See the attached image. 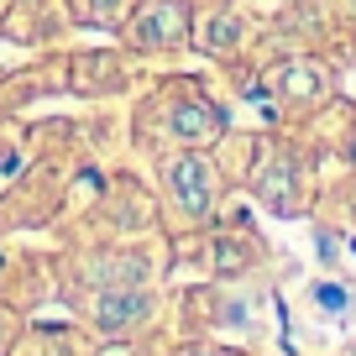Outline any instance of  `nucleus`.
Returning a JSON list of instances; mask_svg holds the SVG:
<instances>
[{
  "label": "nucleus",
  "instance_id": "f257e3e1",
  "mask_svg": "<svg viewBox=\"0 0 356 356\" xmlns=\"http://www.w3.org/2000/svg\"><path fill=\"white\" fill-rule=\"evenodd\" d=\"M163 178H168L173 204L189 215V220H204V215H210V204H215V168L200 157V147H189L184 157H168Z\"/></svg>",
  "mask_w": 356,
  "mask_h": 356
},
{
  "label": "nucleus",
  "instance_id": "f03ea898",
  "mask_svg": "<svg viewBox=\"0 0 356 356\" xmlns=\"http://www.w3.org/2000/svg\"><path fill=\"white\" fill-rule=\"evenodd\" d=\"M225 131V115L215 111V100H204V95H184V100L168 105V136L184 147H210L220 142Z\"/></svg>",
  "mask_w": 356,
  "mask_h": 356
},
{
  "label": "nucleus",
  "instance_id": "7ed1b4c3",
  "mask_svg": "<svg viewBox=\"0 0 356 356\" xmlns=\"http://www.w3.org/2000/svg\"><path fill=\"white\" fill-rule=\"evenodd\" d=\"M131 37H136V47H178L189 37V6L184 0H152V6H142L131 22Z\"/></svg>",
  "mask_w": 356,
  "mask_h": 356
},
{
  "label": "nucleus",
  "instance_id": "20e7f679",
  "mask_svg": "<svg viewBox=\"0 0 356 356\" xmlns=\"http://www.w3.org/2000/svg\"><path fill=\"white\" fill-rule=\"evenodd\" d=\"M147 309H152V293L136 289V283H126V289H105L100 299H95V330L100 335H126L136 330V325L147 320Z\"/></svg>",
  "mask_w": 356,
  "mask_h": 356
},
{
  "label": "nucleus",
  "instance_id": "39448f33",
  "mask_svg": "<svg viewBox=\"0 0 356 356\" xmlns=\"http://www.w3.org/2000/svg\"><path fill=\"white\" fill-rule=\"evenodd\" d=\"M267 89H273L278 105H309V100H325V74L314 63H304V58H293V63L267 74Z\"/></svg>",
  "mask_w": 356,
  "mask_h": 356
},
{
  "label": "nucleus",
  "instance_id": "423d86ee",
  "mask_svg": "<svg viewBox=\"0 0 356 356\" xmlns=\"http://www.w3.org/2000/svg\"><path fill=\"white\" fill-rule=\"evenodd\" d=\"M293 184H299V168L293 163H267L262 173H257V194H262V204H273V210L278 215H293L299 210V189H293Z\"/></svg>",
  "mask_w": 356,
  "mask_h": 356
},
{
  "label": "nucleus",
  "instance_id": "0eeeda50",
  "mask_svg": "<svg viewBox=\"0 0 356 356\" xmlns=\"http://www.w3.org/2000/svg\"><path fill=\"white\" fill-rule=\"evenodd\" d=\"M236 42H241V16H236V11H210L200 22V47H204V53L225 58Z\"/></svg>",
  "mask_w": 356,
  "mask_h": 356
},
{
  "label": "nucleus",
  "instance_id": "6e6552de",
  "mask_svg": "<svg viewBox=\"0 0 356 356\" xmlns=\"http://www.w3.org/2000/svg\"><path fill=\"white\" fill-rule=\"evenodd\" d=\"M314 304H320L325 314H346L351 309V289H341V283H314Z\"/></svg>",
  "mask_w": 356,
  "mask_h": 356
},
{
  "label": "nucleus",
  "instance_id": "1a4fd4ad",
  "mask_svg": "<svg viewBox=\"0 0 356 356\" xmlns=\"http://www.w3.org/2000/svg\"><path fill=\"white\" fill-rule=\"evenodd\" d=\"M126 6H131V0H89V22L115 26V22H126Z\"/></svg>",
  "mask_w": 356,
  "mask_h": 356
},
{
  "label": "nucleus",
  "instance_id": "9d476101",
  "mask_svg": "<svg viewBox=\"0 0 356 356\" xmlns=\"http://www.w3.org/2000/svg\"><path fill=\"white\" fill-rule=\"evenodd\" d=\"M178 356H215V351H210V346H184Z\"/></svg>",
  "mask_w": 356,
  "mask_h": 356
},
{
  "label": "nucleus",
  "instance_id": "9b49d317",
  "mask_svg": "<svg viewBox=\"0 0 356 356\" xmlns=\"http://www.w3.org/2000/svg\"><path fill=\"white\" fill-rule=\"evenodd\" d=\"M0 346H6V325H0Z\"/></svg>",
  "mask_w": 356,
  "mask_h": 356
}]
</instances>
